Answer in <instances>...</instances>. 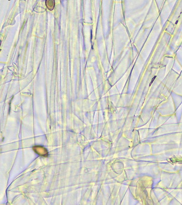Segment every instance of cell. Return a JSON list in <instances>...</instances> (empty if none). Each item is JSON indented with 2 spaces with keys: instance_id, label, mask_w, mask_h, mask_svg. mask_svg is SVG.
Masks as SVG:
<instances>
[{
  "instance_id": "cell-1",
  "label": "cell",
  "mask_w": 182,
  "mask_h": 205,
  "mask_svg": "<svg viewBox=\"0 0 182 205\" xmlns=\"http://www.w3.org/2000/svg\"><path fill=\"white\" fill-rule=\"evenodd\" d=\"M46 4L47 8L49 9L50 11H52L54 8L55 1L54 0H46Z\"/></svg>"
}]
</instances>
